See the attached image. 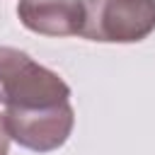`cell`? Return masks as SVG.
Wrapping results in <instances>:
<instances>
[{
    "label": "cell",
    "instance_id": "obj_2",
    "mask_svg": "<svg viewBox=\"0 0 155 155\" xmlns=\"http://www.w3.org/2000/svg\"><path fill=\"white\" fill-rule=\"evenodd\" d=\"M80 36L99 44H133L155 31V0H82Z\"/></svg>",
    "mask_w": 155,
    "mask_h": 155
},
{
    "label": "cell",
    "instance_id": "obj_5",
    "mask_svg": "<svg viewBox=\"0 0 155 155\" xmlns=\"http://www.w3.org/2000/svg\"><path fill=\"white\" fill-rule=\"evenodd\" d=\"M10 133H7V126H5V116L0 114V155H7L10 150Z\"/></svg>",
    "mask_w": 155,
    "mask_h": 155
},
{
    "label": "cell",
    "instance_id": "obj_3",
    "mask_svg": "<svg viewBox=\"0 0 155 155\" xmlns=\"http://www.w3.org/2000/svg\"><path fill=\"white\" fill-rule=\"evenodd\" d=\"M2 116L10 138L34 153H51L61 148L75 124L70 102L39 109H5Z\"/></svg>",
    "mask_w": 155,
    "mask_h": 155
},
{
    "label": "cell",
    "instance_id": "obj_4",
    "mask_svg": "<svg viewBox=\"0 0 155 155\" xmlns=\"http://www.w3.org/2000/svg\"><path fill=\"white\" fill-rule=\"evenodd\" d=\"M19 22L44 36H75L82 31L85 7L82 0H19Z\"/></svg>",
    "mask_w": 155,
    "mask_h": 155
},
{
    "label": "cell",
    "instance_id": "obj_1",
    "mask_svg": "<svg viewBox=\"0 0 155 155\" xmlns=\"http://www.w3.org/2000/svg\"><path fill=\"white\" fill-rule=\"evenodd\" d=\"M63 102H70V87L58 73L19 48L0 46V104L5 109H39Z\"/></svg>",
    "mask_w": 155,
    "mask_h": 155
}]
</instances>
